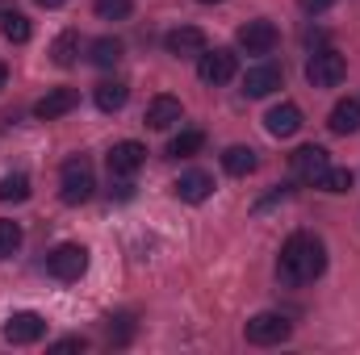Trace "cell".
Listing matches in <instances>:
<instances>
[{
    "instance_id": "obj_1",
    "label": "cell",
    "mask_w": 360,
    "mask_h": 355,
    "mask_svg": "<svg viewBox=\"0 0 360 355\" xmlns=\"http://www.w3.org/2000/svg\"><path fill=\"white\" fill-rule=\"evenodd\" d=\"M327 272V247L319 234L310 230H297L285 239L281 255H276V280L285 288H302V284H314L319 276Z\"/></svg>"
},
{
    "instance_id": "obj_2",
    "label": "cell",
    "mask_w": 360,
    "mask_h": 355,
    "mask_svg": "<svg viewBox=\"0 0 360 355\" xmlns=\"http://www.w3.org/2000/svg\"><path fill=\"white\" fill-rule=\"evenodd\" d=\"M92 192H96V172L84 155H72L63 168H59V201L63 205H84Z\"/></svg>"
},
{
    "instance_id": "obj_3",
    "label": "cell",
    "mask_w": 360,
    "mask_h": 355,
    "mask_svg": "<svg viewBox=\"0 0 360 355\" xmlns=\"http://www.w3.org/2000/svg\"><path fill=\"white\" fill-rule=\"evenodd\" d=\"M344 76H348V59L335 46H319L306 59V80L314 88H335V84H344Z\"/></svg>"
},
{
    "instance_id": "obj_4",
    "label": "cell",
    "mask_w": 360,
    "mask_h": 355,
    "mask_svg": "<svg viewBox=\"0 0 360 355\" xmlns=\"http://www.w3.org/2000/svg\"><path fill=\"white\" fill-rule=\"evenodd\" d=\"M89 272V251L80 243H59L55 251H46V276H55L59 284H76Z\"/></svg>"
},
{
    "instance_id": "obj_5",
    "label": "cell",
    "mask_w": 360,
    "mask_h": 355,
    "mask_svg": "<svg viewBox=\"0 0 360 355\" xmlns=\"http://www.w3.org/2000/svg\"><path fill=\"white\" fill-rule=\"evenodd\" d=\"M293 335V326H289V318L285 314H256V318H248V326H243V339L252 343V347H276V343H285Z\"/></svg>"
},
{
    "instance_id": "obj_6",
    "label": "cell",
    "mask_w": 360,
    "mask_h": 355,
    "mask_svg": "<svg viewBox=\"0 0 360 355\" xmlns=\"http://www.w3.org/2000/svg\"><path fill=\"white\" fill-rule=\"evenodd\" d=\"M235 72H239V59H235V51H222V46H205L201 55H197V76H201V84H231L235 80Z\"/></svg>"
},
{
    "instance_id": "obj_7",
    "label": "cell",
    "mask_w": 360,
    "mask_h": 355,
    "mask_svg": "<svg viewBox=\"0 0 360 355\" xmlns=\"http://www.w3.org/2000/svg\"><path fill=\"white\" fill-rule=\"evenodd\" d=\"M38 339H46V318H42V314H34V309H17V314L4 318V343H13V347H30V343H38Z\"/></svg>"
},
{
    "instance_id": "obj_8",
    "label": "cell",
    "mask_w": 360,
    "mask_h": 355,
    "mask_svg": "<svg viewBox=\"0 0 360 355\" xmlns=\"http://www.w3.org/2000/svg\"><path fill=\"white\" fill-rule=\"evenodd\" d=\"M235 42H239V51H248V55H272L276 42H281V29H276L272 21H264V17H256V21L239 25Z\"/></svg>"
},
{
    "instance_id": "obj_9",
    "label": "cell",
    "mask_w": 360,
    "mask_h": 355,
    "mask_svg": "<svg viewBox=\"0 0 360 355\" xmlns=\"http://www.w3.org/2000/svg\"><path fill=\"white\" fill-rule=\"evenodd\" d=\"M105 163H109V176H113V180L134 176V172L147 163V147H143V142H134V138H122V142H113V147H109Z\"/></svg>"
},
{
    "instance_id": "obj_10",
    "label": "cell",
    "mask_w": 360,
    "mask_h": 355,
    "mask_svg": "<svg viewBox=\"0 0 360 355\" xmlns=\"http://www.w3.org/2000/svg\"><path fill=\"white\" fill-rule=\"evenodd\" d=\"M180 117H184V105H180L176 96H151L147 100V109H143V121L151 126V130H172Z\"/></svg>"
},
{
    "instance_id": "obj_11",
    "label": "cell",
    "mask_w": 360,
    "mask_h": 355,
    "mask_svg": "<svg viewBox=\"0 0 360 355\" xmlns=\"http://www.w3.org/2000/svg\"><path fill=\"white\" fill-rule=\"evenodd\" d=\"M76 105H80V92L76 88H51L38 105H34V117H38V121H59V117H68Z\"/></svg>"
},
{
    "instance_id": "obj_12",
    "label": "cell",
    "mask_w": 360,
    "mask_h": 355,
    "mask_svg": "<svg viewBox=\"0 0 360 355\" xmlns=\"http://www.w3.org/2000/svg\"><path fill=\"white\" fill-rule=\"evenodd\" d=\"M264 130H269L272 138H293V134L302 130V109H297L293 100L272 105L269 113H264Z\"/></svg>"
},
{
    "instance_id": "obj_13",
    "label": "cell",
    "mask_w": 360,
    "mask_h": 355,
    "mask_svg": "<svg viewBox=\"0 0 360 355\" xmlns=\"http://www.w3.org/2000/svg\"><path fill=\"white\" fill-rule=\"evenodd\" d=\"M327 168H331V155H327L323 147H302V151H293V176L302 180V184H319Z\"/></svg>"
},
{
    "instance_id": "obj_14",
    "label": "cell",
    "mask_w": 360,
    "mask_h": 355,
    "mask_svg": "<svg viewBox=\"0 0 360 355\" xmlns=\"http://www.w3.org/2000/svg\"><path fill=\"white\" fill-rule=\"evenodd\" d=\"M172 192H176L184 205H201V201H210V196H214V176H210V172H201V168L180 172V180L172 184Z\"/></svg>"
},
{
    "instance_id": "obj_15",
    "label": "cell",
    "mask_w": 360,
    "mask_h": 355,
    "mask_svg": "<svg viewBox=\"0 0 360 355\" xmlns=\"http://www.w3.org/2000/svg\"><path fill=\"white\" fill-rule=\"evenodd\" d=\"M164 46H168V55L188 59V55H201L210 42H205V29H197V25H176V29H168Z\"/></svg>"
},
{
    "instance_id": "obj_16",
    "label": "cell",
    "mask_w": 360,
    "mask_h": 355,
    "mask_svg": "<svg viewBox=\"0 0 360 355\" xmlns=\"http://www.w3.org/2000/svg\"><path fill=\"white\" fill-rule=\"evenodd\" d=\"M285 84V76H281V67H272V63H260V67H248V76H243V96H252V100H260V96H272V92Z\"/></svg>"
},
{
    "instance_id": "obj_17",
    "label": "cell",
    "mask_w": 360,
    "mask_h": 355,
    "mask_svg": "<svg viewBox=\"0 0 360 355\" xmlns=\"http://www.w3.org/2000/svg\"><path fill=\"white\" fill-rule=\"evenodd\" d=\"M327 126H331V134H356V130H360V100H352V96L335 100V109H331Z\"/></svg>"
},
{
    "instance_id": "obj_18",
    "label": "cell",
    "mask_w": 360,
    "mask_h": 355,
    "mask_svg": "<svg viewBox=\"0 0 360 355\" xmlns=\"http://www.w3.org/2000/svg\"><path fill=\"white\" fill-rule=\"evenodd\" d=\"M92 100H96L101 113H117V109H126V100H130V84H126V80H105V84H96Z\"/></svg>"
},
{
    "instance_id": "obj_19",
    "label": "cell",
    "mask_w": 360,
    "mask_h": 355,
    "mask_svg": "<svg viewBox=\"0 0 360 355\" xmlns=\"http://www.w3.org/2000/svg\"><path fill=\"white\" fill-rule=\"evenodd\" d=\"M122 55H126V42H122V38H113V34H105V38L89 42V59L96 63V67H117V63H122Z\"/></svg>"
},
{
    "instance_id": "obj_20",
    "label": "cell",
    "mask_w": 360,
    "mask_h": 355,
    "mask_svg": "<svg viewBox=\"0 0 360 355\" xmlns=\"http://www.w3.org/2000/svg\"><path fill=\"white\" fill-rule=\"evenodd\" d=\"M222 168H226L231 176H252V172L260 168V155H256L252 147H226V151H222Z\"/></svg>"
},
{
    "instance_id": "obj_21",
    "label": "cell",
    "mask_w": 360,
    "mask_h": 355,
    "mask_svg": "<svg viewBox=\"0 0 360 355\" xmlns=\"http://www.w3.org/2000/svg\"><path fill=\"white\" fill-rule=\"evenodd\" d=\"M51 59H55L59 67H72V63L80 59V34H76V29H63V34L51 42Z\"/></svg>"
},
{
    "instance_id": "obj_22",
    "label": "cell",
    "mask_w": 360,
    "mask_h": 355,
    "mask_svg": "<svg viewBox=\"0 0 360 355\" xmlns=\"http://www.w3.org/2000/svg\"><path fill=\"white\" fill-rule=\"evenodd\" d=\"M0 34H4L13 46H25V42L34 38V25H30V17H21V13H4V21H0Z\"/></svg>"
},
{
    "instance_id": "obj_23",
    "label": "cell",
    "mask_w": 360,
    "mask_h": 355,
    "mask_svg": "<svg viewBox=\"0 0 360 355\" xmlns=\"http://www.w3.org/2000/svg\"><path fill=\"white\" fill-rule=\"evenodd\" d=\"M201 147H205V134H201V130H180L176 138L168 142V155H172V159H193Z\"/></svg>"
},
{
    "instance_id": "obj_24",
    "label": "cell",
    "mask_w": 360,
    "mask_h": 355,
    "mask_svg": "<svg viewBox=\"0 0 360 355\" xmlns=\"http://www.w3.org/2000/svg\"><path fill=\"white\" fill-rule=\"evenodd\" d=\"M0 201H4V205L30 201V176H25V172H8V176L0 180Z\"/></svg>"
},
{
    "instance_id": "obj_25",
    "label": "cell",
    "mask_w": 360,
    "mask_h": 355,
    "mask_svg": "<svg viewBox=\"0 0 360 355\" xmlns=\"http://www.w3.org/2000/svg\"><path fill=\"white\" fill-rule=\"evenodd\" d=\"M352 184H356L352 168H327V172H323V180H319L314 188H323V192H331V196H344Z\"/></svg>"
},
{
    "instance_id": "obj_26",
    "label": "cell",
    "mask_w": 360,
    "mask_h": 355,
    "mask_svg": "<svg viewBox=\"0 0 360 355\" xmlns=\"http://www.w3.org/2000/svg\"><path fill=\"white\" fill-rule=\"evenodd\" d=\"M21 222H8V217H0V260H8V255H17L21 251Z\"/></svg>"
},
{
    "instance_id": "obj_27",
    "label": "cell",
    "mask_w": 360,
    "mask_h": 355,
    "mask_svg": "<svg viewBox=\"0 0 360 355\" xmlns=\"http://www.w3.org/2000/svg\"><path fill=\"white\" fill-rule=\"evenodd\" d=\"M92 13H96L101 21H126V17L134 13V0H96Z\"/></svg>"
},
{
    "instance_id": "obj_28",
    "label": "cell",
    "mask_w": 360,
    "mask_h": 355,
    "mask_svg": "<svg viewBox=\"0 0 360 355\" xmlns=\"http://www.w3.org/2000/svg\"><path fill=\"white\" fill-rule=\"evenodd\" d=\"M130 339H134V314H117V318H109V343L122 347V343H130Z\"/></svg>"
},
{
    "instance_id": "obj_29",
    "label": "cell",
    "mask_w": 360,
    "mask_h": 355,
    "mask_svg": "<svg viewBox=\"0 0 360 355\" xmlns=\"http://www.w3.org/2000/svg\"><path fill=\"white\" fill-rule=\"evenodd\" d=\"M297 4H302V13H306V17H319V13H327L335 0H297Z\"/></svg>"
},
{
    "instance_id": "obj_30",
    "label": "cell",
    "mask_w": 360,
    "mask_h": 355,
    "mask_svg": "<svg viewBox=\"0 0 360 355\" xmlns=\"http://www.w3.org/2000/svg\"><path fill=\"white\" fill-rule=\"evenodd\" d=\"M51 351H84V339H80V335H72V339H59Z\"/></svg>"
},
{
    "instance_id": "obj_31",
    "label": "cell",
    "mask_w": 360,
    "mask_h": 355,
    "mask_svg": "<svg viewBox=\"0 0 360 355\" xmlns=\"http://www.w3.org/2000/svg\"><path fill=\"white\" fill-rule=\"evenodd\" d=\"M42 8H59V4H68V0H38Z\"/></svg>"
},
{
    "instance_id": "obj_32",
    "label": "cell",
    "mask_w": 360,
    "mask_h": 355,
    "mask_svg": "<svg viewBox=\"0 0 360 355\" xmlns=\"http://www.w3.org/2000/svg\"><path fill=\"white\" fill-rule=\"evenodd\" d=\"M4 84H8V67L0 63V88H4Z\"/></svg>"
},
{
    "instance_id": "obj_33",
    "label": "cell",
    "mask_w": 360,
    "mask_h": 355,
    "mask_svg": "<svg viewBox=\"0 0 360 355\" xmlns=\"http://www.w3.org/2000/svg\"><path fill=\"white\" fill-rule=\"evenodd\" d=\"M197 4H222V0H197Z\"/></svg>"
}]
</instances>
